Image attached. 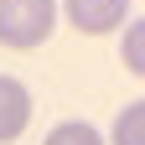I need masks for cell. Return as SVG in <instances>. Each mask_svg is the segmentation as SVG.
I'll return each instance as SVG.
<instances>
[{
	"instance_id": "obj_1",
	"label": "cell",
	"mask_w": 145,
	"mask_h": 145,
	"mask_svg": "<svg viewBox=\"0 0 145 145\" xmlns=\"http://www.w3.org/2000/svg\"><path fill=\"white\" fill-rule=\"evenodd\" d=\"M57 26V0H0V47L31 52Z\"/></svg>"
},
{
	"instance_id": "obj_2",
	"label": "cell",
	"mask_w": 145,
	"mask_h": 145,
	"mask_svg": "<svg viewBox=\"0 0 145 145\" xmlns=\"http://www.w3.org/2000/svg\"><path fill=\"white\" fill-rule=\"evenodd\" d=\"M67 21L88 31V36H104L114 26H130V0H62Z\"/></svg>"
},
{
	"instance_id": "obj_3",
	"label": "cell",
	"mask_w": 145,
	"mask_h": 145,
	"mask_svg": "<svg viewBox=\"0 0 145 145\" xmlns=\"http://www.w3.org/2000/svg\"><path fill=\"white\" fill-rule=\"evenodd\" d=\"M31 124V88L10 72H0V145H10Z\"/></svg>"
},
{
	"instance_id": "obj_4",
	"label": "cell",
	"mask_w": 145,
	"mask_h": 145,
	"mask_svg": "<svg viewBox=\"0 0 145 145\" xmlns=\"http://www.w3.org/2000/svg\"><path fill=\"white\" fill-rule=\"evenodd\" d=\"M114 145H145V99L124 104L114 119Z\"/></svg>"
},
{
	"instance_id": "obj_5",
	"label": "cell",
	"mask_w": 145,
	"mask_h": 145,
	"mask_svg": "<svg viewBox=\"0 0 145 145\" xmlns=\"http://www.w3.org/2000/svg\"><path fill=\"white\" fill-rule=\"evenodd\" d=\"M42 145H104V135L88 119H62V124H52V135Z\"/></svg>"
},
{
	"instance_id": "obj_6",
	"label": "cell",
	"mask_w": 145,
	"mask_h": 145,
	"mask_svg": "<svg viewBox=\"0 0 145 145\" xmlns=\"http://www.w3.org/2000/svg\"><path fill=\"white\" fill-rule=\"evenodd\" d=\"M119 62L130 67V72H140V78H145V16L124 26V42H119Z\"/></svg>"
}]
</instances>
